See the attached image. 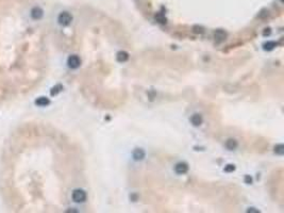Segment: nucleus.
I'll use <instances>...</instances> for the list:
<instances>
[{"label":"nucleus","instance_id":"obj_1","mask_svg":"<svg viewBox=\"0 0 284 213\" xmlns=\"http://www.w3.org/2000/svg\"><path fill=\"white\" fill-rule=\"evenodd\" d=\"M58 21H59V23L62 26L70 25V23L72 21V14L68 12H62L61 14L59 15V17H58Z\"/></svg>","mask_w":284,"mask_h":213},{"label":"nucleus","instance_id":"obj_2","mask_svg":"<svg viewBox=\"0 0 284 213\" xmlns=\"http://www.w3.org/2000/svg\"><path fill=\"white\" fill-rule=\"evenodd\" d=\"M72 201H76V203H83V201L86 199V193L84 192L83 190H75L72 192Z\"/></svg>","mask_w":284,"mask_h":213},{"label":"nucleus","instance_id":"obj_3","mask_svg":"<svg viewBox=\"0 0 284 213\" xmlns=\"http://www.w3.org/2000/svg\"><path fill=\"white\" fill-rule=\"evenodd\" d=\"M67 64H68V67H69V68H72V69H76V68H78L79 66H80L81 60H80V58H79L78 55H70V57L68 58Z\"/></svg>","mask_w":284,"mask_h":213},{"label":"nucleus","instance_id":"obj_4","mask_svg":"<svg viewBox=\"0 0 284 213\" xmlns=\"http://www.w3.org/2000/svg\"><path fill=\"white\" fill-rule=\"evenodd\" d=\"M175 171L177 174H179V175H184V174L188 173V163L185 162H179L176 164L175 166Z\"/></svg>","mask_w":284,"mask_h":213},{"label":"nucleus","instance_id":"obj_5","mask_svg":"<svg viewBox=\"0 0 284 213\" xmlns=\"http://www.w3.org/2000/svg\"><path fill=\"white\" fill-rule=\"evenodd\" d=\"M44 15V11L40 8V6H34L31 10V17L34 20H40Z\"/></svg>","mask_w":284,"mask_h":213},{"label":"nucleus","instance_id":"obj_6","mask_svg":"<svg viewBox=\"0 0 284 213\" xmlns=\"http://www.w3.org/2000/svg\"><path fill=\"white\" fill-rule=\"evenodd\" d=\"M191 122L194 126H200L203 122V119H202V116L200 114H194L191 117Z\"/></svg>","mask_w":284,"mask_h":213},{"label":"nucleus","instance_id":"obj_7","mask_svg":"<svg viewBox=\"0 0 284 213\" xmlns=\"http://www.w3.org/2000/svg\"><path fill=\"white\" fill-rule=\"evenodd\" d=\"M50 104V100L46 97H40L35 100V105L38 107H46Z\"/></svg>","mask_w":284,"mask_h":213},{"label":"nucleus","instance_id":"obj_8","mask_svg":"<svg viewBox=\"0 0 284 213\" xmlns=\"http://www.w3.org/2000/svg\"><path fill=\"white\" fill-rule=\"evenodd\" d=\"M133 158L136 161L143 160L145 158V151L143 149H135L134 152H133Z\"/></svg>","mask_w":284,"mask_h":213},{"label":"nucleus","instance_id":"obj_9","mask_svg":"<svg viewBox=\"0 0 284 213\" xmlns=\"http://www.w3.org/2000/svg\"><path fill=\"white\" fill-rule=\"evenodd\" d=\"M214 36H215V40H216L217 42H221V41H223L226 38L227 34H226V32L223 31V30H217V31L214 33Z\"/></svg>","mask_w":284,"mask_h":213},{"label":"nucleus","instance_id":"obj_10","mask_svg":"<svg viewBox=\"0 0 284 213\" xmlns=\"http://www.w3.org/2000/svg\"><path fill=\"white\" fill-rule=\"evenodd\" d=\"M226 147H227L229 150L236 149V147H237V142H236L235 140H233V139L228 140V141L226 142Z\"/></svg>","mask_w":284,"mask_h":213},{"label":"nucleus","instance_id":"obj_11","mask_svg":"<svg viewBox=\"0 0 284 213\" xmlns=\"http://www.w3.org/2000/svg\"><path fill=\"white\" fill-rule=\"evenodd\" d=\"M129 59V55L126 51H119L117 53V61L118 62H126Z\"/></svg>","mask_w":284,"mask_h":213},{"label":"nucleus","instance_id":"obj_12","mask_svg":"<svg viewBox=\"0 0 284 213\" xmlns=\"http://www.w3.org/2000/svg\"><path fill=\"white\" fill-rule=\"evenodd\" d=\"M277 43L276 42H272V41H269V42H267V43H265V44L263 45V47H264V50H267V51H270V50H272V49L275 48V47L277 46Z\"/></svg>","mask_w":284,"mask_h":213},{"label":"nucleus","instance_id":"obj_13","mask_svg":"<svg viewBox=\"0 0 284 213\" xmlns=\"http://www.w3.org/2000/svg\"><path fill=\"white\" fill-rule=\"evenodd\" d=\"M63 90V85L62 84H57V85H54V87L51 89V91H50V94H51V96H55V95H58V94L60 93V92Z\"/></svg>","mask_w":284,"mask_h":213},{"label":"nucleus","instance_id":"obj_14","mask_svg":"<svg viewBox=\"0 0 284 213\" xmlns=\"http://www.w3.org/2000/svg\"><path fill=\"white\" fill-rule=\"evenodd\" d=\"M156 21H159V23H166V17H165L162 13H158V14L156 15Z\"/></svg>","mask_w":284,"mask_h":213},{"label":"nucleus","instance_id":"obj_15","mask_svg":"<svg viewBox=\"0 0 284 213\" xmlns=\"http://www.w3.org/2000/svg\"><path fill=\"white\" fill-rule=\"evenodd\" d=\"M275 151H276L277 154H283L284 146L282 145V144H280V145H277L276 147H275Z\"/></svg>","mask_w":284,"mask_h":213},{"label":"nucleus","instance_id":"obj_16","mask_svg":"<svg viewBox=\"0 0 284 213\" xmlns=\"http://www.w3.org/2000/svg\"><path fill=\"white\" fill-rule=\"evenodd\" d=\"M234 169H235V166L232 164H228L227 166L225 167V172H227V173H231V172H233Z\"/></svg>","mask_w":284,"mask_h":213},{"label":"nucleus","instance_id":"obj_17","mask_svg":"<svg viewBox=\"0 0 284 213\" xmlns=\"http://www.w3.org/2000/svg\"><path fill=\"white\" fill-rule=\"evenodd\" d=\"M245 182H246L247 184H250L251 182H252V178H251L250 176H246V177H245Z\"/></svg>","mask_w":284,"mask_h":213}]
</instances>
